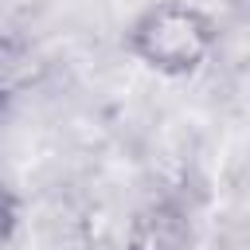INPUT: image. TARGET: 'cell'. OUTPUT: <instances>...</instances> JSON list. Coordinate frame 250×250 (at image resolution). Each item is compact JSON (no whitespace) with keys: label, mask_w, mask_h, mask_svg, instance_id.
Returning <instances> with one entry per match:
<instances>
[{"label":"cell","mask_w":250,"mask_h":250,"mask_svg":"<svg viewBox=\"0 0 250 250\" xmlns=\"http://www.w3.org/2000/svg\"><path fill=\"white\" fill-rule=\"evenodd\" d=\"M215 20L188 0H160L145 8L129 27V51L156 74H195L215 51Z\"/></svg>","instance_id":"1"},{"label":"cell","mask_w":250,"mask_h":250,"mask_svg":"<svg viewBox=\"0 0 250 250\" xmlns=\"http://www.w3.org/2000/svg\"><path fill=\"white\" fill-rule=\"evenodd\" d=\"M12 227H16V219H12V203H8V195L0 191V242H8Z\"/></svg>","instance_id":"2"},{"label":"cell","mask_w":250,"mask_h":250,"mask_svg":"<svg viewBox=\"0 0 250 250\" xmlns=\"http://www.w3.org/2000/svg\"><path fill=\"white\" fill-rule=\"evenodd\" d=\"M0 90H4V62H0Z\"/></svg>","instance_id":"3"},{"label":"cell","mask_w":250,"mask_h":250,"mask_svg":"<svg viewBox=\"0 0 250 250\" xmlns=\"http://www.w3.org/2000/svg\"><path fill=\"white\" fill-rule=\"evenodd\" d=\"M129 250H145V246H129Z\"/></svg>","instance_id":"4"}]
</instances>
